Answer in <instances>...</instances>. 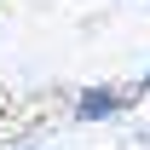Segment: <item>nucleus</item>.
I'll return each instance as SVG.
<instances>
[{"instance_id":"nucleus-1","label":"nucleus","mask_w":150,"mask_h":150,"mask_svg":"<svg viewBox=\"0 0 150 150\" xmlns=\"http://www.w3.org/2000/svg\"><path fill=\"white\" fill-rule=\"evenodd\" d=\"M127 110V98L115 93V87H87V93L75 98V115L81 121H110V115H121Z\"/></svg>"},{"instance_id":"nucleus-2","label":"nucleus","mask_w":150,"mask_h":150,"mask_svg":"<svg viewBox=\"0 0 150 150\" xmlns=\"http://www.w3.org/2000/svg\"><path fill=\"white\" fill-rule=\"evenodd\" d=\"M139 93H150V69H144V81H139Z\"/></svg>"},{"instance_id":"nucleus-3","label":"nucleus","mask_w":150,"mask_h":150,"mask_svg":"<svg viewBox=\"0 0 150 150\" xmlns=\"http://www.w3.org/2000/svg\"><path fill=\"white\" fill-rule=\"evenodd\" d=\"M12 150H29V144H12Z\"/></svg>"}]
</instances>
